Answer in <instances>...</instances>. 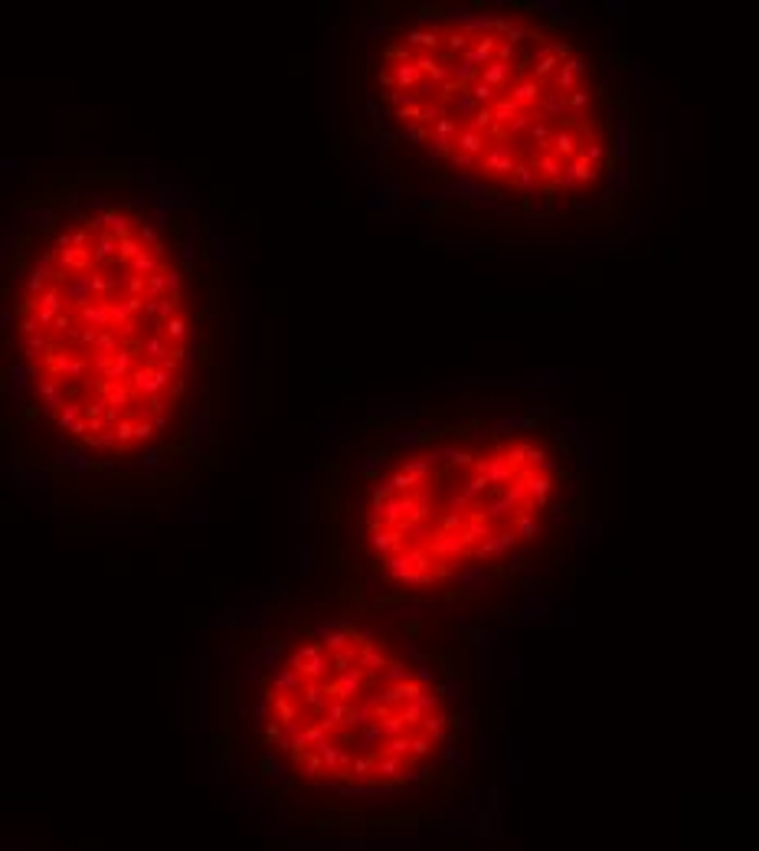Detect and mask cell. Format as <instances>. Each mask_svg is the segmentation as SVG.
<instances>
[{
	"mask_svg": "<svg viewBox=\"0 0 759 851\" xmlns=\"http://www.w3.org/2000/svg\"><path fill=\"white\" fill-rule=\"evenodd\" d=\"M223 272L190 196L135 171L26 194L0 242V410L69 482H177L210 455Z\"/></svg>",
	"mask_w": 759,
	"mask_h": 851,
	"instance_id": "obj_1",
	"label": "cell"
},
{
	"mask_svg": "<svg viewBox=\"0 0 759 851\" xmlns=\"http://www.w3.org/2000/svg\"><path fill=\"white\" fill-rule=\"evenodd\" d=\"M380 167L478 213H589L632 171L635 108L615 49L579 13L432 3L383 13L357 53Z\"/></svg>",
	"mask_w": 759,
	"mask_h": 851,
	"instance_id": "obj_2",
	"label": "cell"
},
{
	"mask_svg": "<svg viewBox=\"0 0 759 851\" xmlns=\"http://www.w3.org/2000/svg\"><path fill=\"white\" fill-rule=\"evenodd\" d=\"M583 449L543 406H436L360 426L327 478V550L367 606L511 587L560 550Z\"/></svg>",
	"mask_w": 759,
	"mask_h": 851,
	"instance_id": "obj_3",
	"label": "cell"
},
{
	"mask_svg": "<svg viewBox=\"0 0 759 851\" xmlns=\"http://www.w3.org/2000/svg\"><path fill=\"white\" fill-rule=\"evenodd\" d=\"M459 665L373 606H321L268 625L242 655L236 727L255 776L327 799H406L455 766Z\"/></svg>",
	"mask_w": 759,
	"mask_h": 851,
	"instance_id": "obj_4",
	"label": "cell"
}]
</instances>
